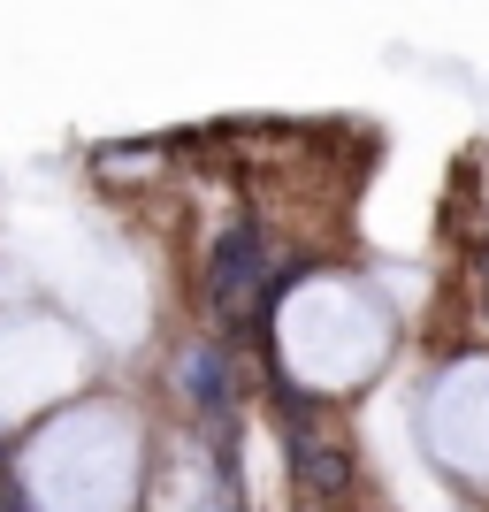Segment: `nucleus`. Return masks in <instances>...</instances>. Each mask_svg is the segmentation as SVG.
<instances>
[{"instance_id":"nucleus-1","label":"nucleus","mask_w":489,"mask_h":512,"mask_svg":"<svg viewBox=\"0 0 489 512\" xmlns=\"http://www.w3.org/2000/svg\"><path fill=\"white\" fill-rule=\"evenodd\" d=\"M23 490L39 512H123L130 497V421L115 406H85L54 421L23 459Z\"/></svg>"},{"instance_id":"nucleus-2","label":"nucleus","mask_w":489,"mask_h":512,"mask_svg":"<svg viewBox=\"0 0 489 512\" xmlns=\"http://www.w3.org/2000/svg\"><path fill=\"white\" fill-rule=\"evenodd\" d=\"M283 360L314 390H344L383 360V314L352 283H314L283 306Z\"/></svg>"},{"instance_id":"nucleus-3","label":"nucleus","mask_w":489,"mask_h":512,"mask_svg":"<svg viewBox=\"0 0 489 512\" xmlns=\"http://www.w3.org/2000/svg\"><path fill=\"white\" fill-rule=\"evenodd\" d=\"M77 337L54 329V321H31V314H8L0 321V421L46 406L54 390L77 383Z\"/></svg>"},{"instance_id":"nucleus-4","label":"nucleus","mask_w":489,"mask_h":512,"mask_svg":"<svg viewBox=\"0 0 489 512\" xmlns=\"http://www.w3.org/2000/svg\"><path fill=\"white\" fill-rule=\"evenodd\" d=\"M428 444L436 459L459 474H482L489 482V367H451L428 390Z\"/></svg>"},{"instance_id":"nucleus-5","label":"nucleus","mask_w":489,"mask_h":512,"mask_svg":"<svg viewBox=\"0 0 489 512\" xmlns=\"http://www.w3.org/2000/svg\"><path fill=\"white\" fill-rule=\"evenodd\" d=\"M253 268H260V253H253V230H230L222 245H214V291H222V299H237V291L253 283Z\"/></svg>"}]
</instances>
